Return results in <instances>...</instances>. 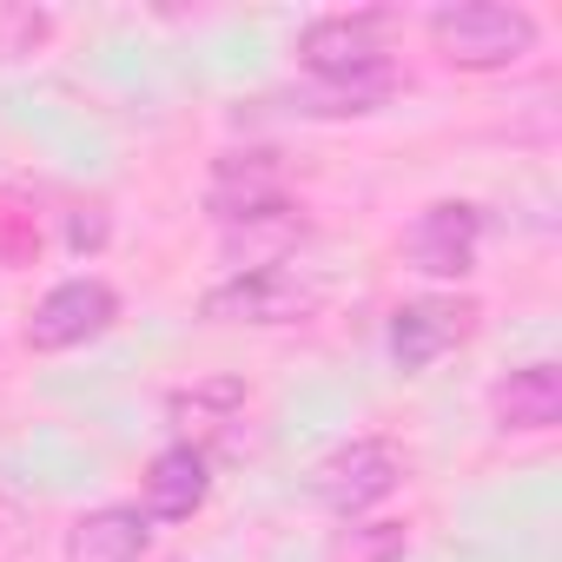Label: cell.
<instances>
[{
    "label": "cell",
    "mask_w": 562,
    "mask_h": 562,
    "mask_svg": "<svg viewBox=\"0 0 562 562\" xmlns=\"http://www.w3.org/2000/svg\"><path fill=\"white\" fill-rule=\"evenodd\" d=\"M496 430H549L562 417V371L555 364H522L490 391Z\"/></svg>",
    "instance_id": "10"
},
{
    "label": "cell",
    "mask_w": 562,
    "mask_h": 562,
    "mask_svg": "<svg viewBox=\"0 0 562 562\" xmlns=\"http://www.w3.org/2000/svg\"><path fill=\"white\" fill-rule=\"evenodd\" d=\"M146 555V516L126 503H100L67 529V562H139Z\"/></svg>",
    "instance_id": "11"
},
{
    "label": "cell",
    "mask_w": 562,
    "mask_h": 562,
    "mask_svg": "<svg viewBox=\"0 0 562 562\" xmlns=\"http://www.w3.org/2000/svg\"><path fill=\"white\" fill-rule=\"evenodd\" d=\"M205 490H212V476H205V450L199 443H166L153 463H146V483H139V496H146V522H186L199 503H205Z\"/></svg>",
    "instance_id": "9"
},
{
    "label": "cell",
    "mask_w": 562,
    "mask_h": 562,
    "mask_svg": "<svg viewBox=\"0 0 562 562\" xmlns=\"http://www.w3.org/2000/svg\"><path fill=\"white\" fill-rule=\"evenodd\" d=\"M205 212L225 218V225H258V218H278L292 212L285 205V172H278L271 153H225L205 179Z\"/></svg>",
    "instance_id": "5"
},
{
    "label": "cell",
    "mask_w": 562,
    "mask_h": 562,
    "mask_svg": "<svg viewBox=\"0 0 562 562\" xmlns=\"http://www.w3.org/2000/svg\"><path fill=\"white\" fill-rule=\"evenodd\" d=\"M470 331H476V305L470 299H411L391 318V358L404 371H424L443 351H457Z\"/></svg>",
    "instance_id": "8"
},
{
    "label": "cell",
    "mask_w": 562,
    "mask_h": 562,
    "mask_svg": "<svg viewBox=\"0 0 562 562\" xmlns=\"http://www.w3.org/2000/svg\"><path fill=\"white\" fill-rule=\"evenodd\" d=\"M299 60L312 80H345V74H371L391 67L384 54V14H325L299 34Z\"/></svg>",
    "instance_id": "7"
},
{
    "label": "cell",
    "mask_w": 562,
    "mask_h": 562,
    "mask_svg": "<svg viewBox=\"0 0 562 562\" xmlns=\"http://www.w3.org/2000/svg\"><path fill=\"white\" fill-rule=\"evenodd\" d=\"M476 245H483V212L470 199H437L404 232V251H411V265L424 278H463V271H476Z\"/></svg>",
    "instance_id": "6"
},
{
    "label": "cell",
    "mask_w": 562,
    "mask_h": 562,
    "mask_svg": "<svg viewBox=\"0 0 562 562\" xmlns=\"http://www.w3.org/2000/svg\"><path fill=\"white\" fill-rule=\"evenodd\" d=\"M113 318H120V299H113L106 278H60L27 318V345L34 351H74V345L100 338Z\"/></svg>",
    "instance_id": "4"
},
{
    "label": "cell",
    "mask_w": 562,
    "mask_h": 562,
    "mask_svg": "<svg viewBox=\"0 0 562 562\" xmlns=\"http://www.w3.org/2000/svg\"><path fill=\"white\" fill-rule=\"evenodd\" d=\"M318 305H325V285L312 271H299L292 258L245 265L238 278H225V285L205 292V318H218V325H299Z\"/></svg>",
    "instance_id": "2"
},
{
    "label": "cell",
    "mask_w": 562,
    "mask_h": 562,
    "mask_svg": "<svg viewBox=\"0 0 562 562\" xmlns=\"http://www.w3.org/2000/svg\"><path fill=\"white\" fill-rule=\"evenodd\" d=\"M430 47L457 74H503L522 54H536V21L503 0H457V8L430 14Z\"/></svg>",
    "instance_id": "1"
},
{
    "label": "cell",
    "mask_w": 562,
    "mask_h": 562,
    "mask_svg": "<svg viewBox=\"0 0 562 562\" xmlns=\"http://www.w3.org/2000/svg\"><path fill=\"white\" fill-rule=\"evenodd\" d=\"M404 483V450L391 437H351L338 443L331 457L312 463V503L331 509V516H364L371 503H384L391 490Z\"/></svg>",
    "instance_id": "3"
},
{
    "label": "cell",
    "mask_w": 562,
    "mask_h": 562,
    "mask_svg": "<svg viewBox=\"0 0 562 562\" xmlns=\"http://www.w3.org/2000/svg\"><path fill=\"white\" fill-rule=\"evenodd\" d=\"M397 87V67H371V74H345V80H312L299 93V113H371L384 106Z\"/></svg>",
    "instance_id": "12"
},
{
    "label": "cell",
    "mask_w": 562,
    "mask_h": 562,
    "mask_svg": "<svg viewBox=\"0 0 562 562\" xmlns=\"http://www.w3.org/2000/svg\"><path fill=\"white\" fill-rule=\"evenodd\" d=\"M14 41L41 47V41H47V14H34V8H8V14H0V54H14Z\"/></svg>",
    "instance_id": "13"
}]
</instances>
